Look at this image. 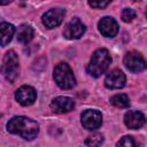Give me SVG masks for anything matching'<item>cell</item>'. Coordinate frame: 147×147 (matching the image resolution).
Instances as JSON below:
<instances>
[{"label": "cell", "instance_id": "ba28073f", "mask_svg": "<svg viewBox=\"0 0 147 147\" xmlns=\"http://www.w3.org/2000/svg\"><path fill=\"white\" fill-rule=\"evenodd\" d=\"M86 28L85 25L83 24V22L75 17L72 18L70 22L67 23V25L64 26V30H63V36L67 38V39H79L84 32H85Z\"/></svg>", "mask_w": 147, "mask_h": 147}, {"label": "cell", "instance_id": "7c38bea8", "mask_svg": "<svg viewBox=\"0 0 147 147\" xmlns=\"http://www.w3.org/2000/svg\"><path fill=\"white\" fill-rule=\"evenodd\" d=\"M145 115L138 110H130L124 115V123L131 130L140 129L145 124Z\"/></svg>", "mask_w": 147, "mask_h": 147}, {"label": "cell", "instance_id": "8992f818", "mask_svg": "<svg viewBox=\"0 0 147 147\" xmlns=\"http://www.w3.org/2000/svg\"><path fill=\"white\" fill-rule=\"evenodd\" d=\"M80 118H82V125L90 131L99 129L102 124V115L99 110H95V109L85 110L82 114Z\"/></svg>", "mask_w": 147, "mask_h": 147}, {"label": "cell", "instance_id": "7a4b0ae2", "mask_svg": "<svg viewBox=\"0 0 147 147\" xmlns=\"http://www.w3.org/2000/svg\"><path fill=\"white\" fill-rule=\"evenodd\" d=\"M110 63H111V56H110L108 49L99 48L92 54L91 60L86 67V70H87L88 75L98 78L107 71Z\"/></svg>", "mask_w": 147, "mask_h": 147}, {"label": "cell", "instance_id": "6da1fadb", "mask_svg": "<svg viewBox=\"0 0 147 147\" xmlns=\"http://www.w3.org/2000/svg\"><path fill=\"white\" fill-rule=\"evenodd\" d=\"M7 131L25 140H32L39 133V125L36 121L26 116H15L7 123Z\"/></svg>", "mask_w": 147, "mask_h": 147}, {"label": "cell", "instance_id": "5b68a950", "mask_svg": "<svg viewBox=\"0 0 147 147\" xmlns=\"http://www.w3.org/2000/svg\"><path fill=\"white\" fill-rule=\"evenodd\" d=\"M123 62L124 65L132 72H141L146 69V62L144 56L136 51L126 53L123 59Z\"/></svg>", "mask_w": 147, "mask_h": 147}, {"label": "cell", "instance_id": "52a82bcc", "mask_svg": "<svg viewBox=\"0 0 147 147\" xmlns=\"http://www.w3.org/2000/svg\"><path fill=\"white\" fill-rule=\"evenodd\" d=\"M64 15H65L64 9H62V8H52L42 15L41 21H42V24L46 28L54 29V28L59 26L62 23V21L64 18Z\"/></svg>", "mask_w": 147, "mask_h": 147}, {"label": "cell", "instance_id": "3957f363", "mask_svg": "<svg viewBox=\"0 0 147 147\" xmlns=\"http://www.w3.org/2000/svg\"><path fill=\"white\" fill-rule=\"evenodd\" d=\"M0 72L9 83H13L17 78L20 74V62L18 56L14 51H8L5 54L2 64L0 67Z\"/></svg>", "mask_w": 147, "mask_h": 147}, {"label": "cell", "instance_id": "4fadbf2b", "mask_svg": "<svg viewBox=\"0 0 147 147\" xmlns=\"http://www.w3.org/2000/svg\"><path fill=\"white\" fill-rule=\"evenodd\" d=\"M51 108L55 113H68L75 108V101L69 96H57L52 100Z\"/></svg>", "mask_w": 147, "mask_h": 147}, {"label": "cell", "instance_id": "ac0fdd59", "mask_svg": "<svg viewBox=\"0 0 147 147\" xmlns=\"http://www.w3.org/2000/svg\"><path fill=\"white\" fill-rule=\"evenodd\" d=\"M136 16H137V13L132 8H124L122 11V20L126 23L132 22L133 18H136Z\"/></svg>", "mask_w": 147, "mask_h": 147}, {"label": "cell", "instance_id": "5bb4252c", "mask_svg": "<svg viewBox=\"0 0 147 147\" xmlns=\"http://www.w3.org/2000/svg\"><path fill=\"white\" fill-rule=\"evenodd\" d=\"M15 33V26L10 23H0V46H6L10 42Z\"/></svg>", "mask_w": 147, "mask_h": 147}, {"label": "cell", "instance_id": "277c9868", "mask_svg": "<svg viewBox=\"0 0 147 147\" xmlns=\"http://www.w3.org/2000/svg\"><path fill=\"white\" fill-rule=\"evenodd\" d=\"M53 77L55 83L62 90H69L72 88L76 85V78L74 75V71L67 63H59L53 71Z\"/></svg>", "mask_w": 147, "mask_h": 147}, {"label": "cell", "instance_id": "8fae6325", "mask_svg": "<svg viewBox=\"0 0 147 147\" xmlns=\"http://www.w3.org/2000/svg\"><path fill=\"white\" fill-rule=\"evenodd\" d=\"M98 28H99V31L100 33L103 36V37H107V38H113L117 34L118 32V24L117 22L110 17V16H105L102 17L100 21H99V24H98Z\"/></svg>", "mask_w": 147, "mask_h": 147}, {"label": "cell", "instance_id": "9c48e42d", "mask_svg": "<svg viewBox=\"0 0 147 147\" xmlns=\"http://www.w3.org/2000/svg\"><path fill=\"white\" fill-rule=\"evenodd\" d=\"M15 99L20 105L28 107V106H31L36 101L37 92L32 86L23 85L15 92Z\"/></svg>", "mask_w": 147, "mask_h": 147}, {"label": "cell", "instance_id": "9a60e30c", "mask_svg": "<svg viewBox=\"0 0 147 147\" xmlns=\"http://www.w3.org/2000/svg\"><path fill=\"white\" fill-rule=\"evenodd\" d=\"M34 36V31L31 25L22 24L17 30V40L22 44H28L32 40Z\"/></svg>", "mask_w": 147, "mask_h": 147}, {"label": "cell", "instance_id": "ffe728a7", "mask_svg": "<svg viewBox=\"0 0 147 147\" xmlns=\"http://www.w3.org/2000/svg\"><path fill=\"white\" fill-rule=\"evenodd\" d=\"M111 0H88V3L93 8H105L110 3Z\"/></svg>", "mask_w": 147, "mask_h": 147}, {"label": "cell", "instance_id": "30bf717a", "mask_svg": "<svg viewBox=\"0 0 147 147\" xmlns=\"http://www.w3.org/2000/svg\"><path fill=\"white\" fill-rule=\"evenodd\" d=\"M125 82H126V77L124 72L119 69L111 70L105 78V85L107 88H110V90L122 88L125 85Z\"/></svg>", "mask_w": 147, "mask_h": 147}, {"label": "cell", "instance_id": "d6986e66", "mask_svg": "<svg viewBox=\"0 0 147 147\" xmlns=\"http://www.w3.org/2000/svg\"><path fill=\"white\" fill-rule=\"evenodd\" d=\"M117 146H125V147H132V146H136L137 144H136V141H134V139L132 138V137H130V136H125V137H123L119 141H117V144H116Z\"/></svg>", "mask_w": 147, "mask_h": 147}, {"label": "cell", "instance_id": "2e32d148", "mask_svg": "<svg viewBox=\"0 0 147 147\" xmlns=\"http://www.w3.org/2000/svg\"><path fill=\"white\" fill-rule=\"evenodd\" d=\"M110 103L117 108H126L130 106V99L126 94L118 93L110 98Z\"/></svg>", "mask_w": 147, "mask_h": 147}, {"label": "cell", "instance_id": "44dd1931", "mask_svg": "<svg viewBox=\"0 0 147 147\" xmlns=\"http://www.w3.org/2000/svg\"><path fill=\"white\" fill-rule=\"evenodd\" d=\"M13 0H0V6H5V5H8Z\"/></svg>", "mask_w": 147, "mask_h": 147}, {"label": "cell", "instance_id": "e0dca14e", "mask_svg": "<svg viewBox=\"0 0 147 147\" xmlns=\"http://www.w3.org/2000/svg\"><path fill=\"white\" fill-rule=\"evenodd\" d=\"M102 142H103V136L100 133H94L87 137V139L85 140L86 146H100Z\"/></svg>", "mask_w": 147, "mask_h": 147}]
</instances>
